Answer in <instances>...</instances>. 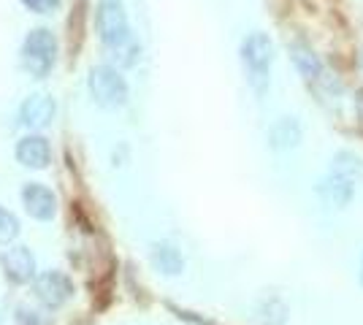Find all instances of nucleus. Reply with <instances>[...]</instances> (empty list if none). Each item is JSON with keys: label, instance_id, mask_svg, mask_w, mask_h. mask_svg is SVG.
Listing matches in <instances>:
<instances>
[{"label": "nucleus", "instance_id": "obj_9", "mask_svg": "<svg viewBox=\"0 0 363 325\" xmlns=\"http://www.w3.org/2000/svg\"><path fill=\"white\" fill-rule=\"evenodd\" d=\"M14 157L19 166L33 171H44L52 163V144L44 133H25L22 139L16 141Z\"/></svg>", "mask_w": 363, "mask_h": 325}, {"label": "nucleus", "instance_id": "obj_13", "mask_svg": "<svg viewBox=\"0 0 363 325\" xmlns=\"http://www.w3.org/2000/svg\"><path fill=\"white\" fill-rule=\"evenodd\" d=\"M303 139V127L296 117H279L269 127V147L274 152H290L296 149Z\"/></svg>", "mask_w": 363, "mask_h": 325}, {"label": "nucleus", "instance_id": "obj_11", "mask_svg": "<svg viewBox=\"0 0 363 325\" xmlns=\"http://www.w3.org/2000/svg\"><path fill=\"white\" fill-rule=\"evenodd\" d=\"M150 261H152V268L157 274H163V277H179L182 271H184V255L171 241H152Z\"/></svg>", "mask_w": 363, "mask_h": 325}, {"label": "nucleus", "instance_id": "obj_14", "mask_svg": "<svg viewBox=\"0 0 363 325\" xmlns=\"http://www.w3.org/2000/svg\"><path fill=\"white\" fill-rule=\"evenodd\" d=\"M252 317H255V323H260V325H285L290 317V307L279 295L266 293L255 301Z\"/></svg>", "mask_w": 363, "mask_h": 325}, {"label": "nucleus", "instance_id": "obj_7", "mask_svg": "<svg viewBox=\"0 0 363 325\" xmlns=\"http://www.w3.org/2000/svg\"><path fill=\"white\" fill-rule=\"evenodd\" d=\"M57 117V103L55 98L46 93H30L19 108H16V120L22 127H28V133H41Z\"/></svg>", "mask_w": 363, "mask_h": 325}, {"label": "nucleus", "instance_id": "obj_15", "mask_svg": "<svg viewBox=\"0 0 363 325\" xmlns=\"http://www.w3.org/2000/svg\"><path fill=\"white\" fill-rule=\"evenodd\" d=\"M19 233H22L19 217L11 209L0 206V247H11L16 239H19Z\"/></svg>", "mask_w": 363, "mask_h": 325}, {"label": "nucleus", "instance_id": "obj_17", "mask_svg": "<svg viewBox=\"0 0 363 325\" xmlns=\"http://www.w3.org/2000/svg\"><path fill=\"white\" fill-rule=\"evenodd\" d=\"M28 11H33V14H55V11H60L62 0H19Z\"/></svg>", "mask_w": 363, "mask_h": 325}, {"label": "nucleus", "instance_id": "obj_10", "mask_svg": "<svg viewBox=\"0 0 363 325\" xmlns=\"http://www.w3.org/2000/svg\"><path fill=\"white\" fill-rule=\"evenodd\" d=\"M320 198L325 203H331L336 209H345L350 203L355 201V193H358V179L352 176H345L339 171H328L318 185Z\"/></svg>", "mask_w": 363, "mask_h": 325}, {"label": "nucleus", "instance_id": "obj_19", "mask_svg": "<svg viewBox=\"0 0 363 325\" xmlns=\"http://www.w3.org/2000/svg\"><path fill=\"white\" fill-rule=\"evenodd\" d=\"M358 114H361V120H363V93H358Z\"/></svg>", "mask_w": 363, "mask_h": 325}, {"label": "nucleus", "instance_id": "obj_8", "mask_svg": "<svg viewBox=\"0 0 363 325\" xmlns=\"http://www.w3.org/2000/svg\"><path fill=\"white\" fill-rule=\"evenodd\" d=\"M19 201H22L25 215L38 222H49L57 217V195L44 182H25L19 190Z\"/></svg>", "mask_w": 363, "mask_h": 325}, {"label": "nucleus", "instance_id": "obj_21", "mask_svg": "<svg viewBox=\"0 0 363 325\" xmlns=\"http://www.w3.org/2000/svg\"><path fill=\"white\" fill-rule=\"evenodd\" d=\"M0 325H3V312H0Z\"/></svg>", "mask_w": 363, "mask_h": 325}, {"label": "nucleus", "instance_id": "obj_12", "mask_svg": "<svg viewBox=\"0 0 363 325\" xmlns=\"http://www.w3.org/2000/svg\"><path fill=\"white\" fill-rule=\"evenodd\" d=\"M290 60H293L296 71L301 74V79L312 90L320 84V79L325 76V68H323V62L318 60V55L306 47V44H301V41H293V44H290Z\"/></svg>", "mask_w": 363, "mask_h": 325}, {"label": "nucleus", "instance_id": "obj_1", "mask_svg": "<svg viewBox=\"0 0 363 325\" xmlns=\"http://www.w3.org/2000/svg\"><path fill=\"white\" fill-rule=\"evenodd\" d=\"M95 33L101 47L117 68H136L144 47L130 28V16L122 0H98L95 3Z\"/></svg>", "mask_w": 363, "mask_h": 325}, {"label": "nucleus", "instance_id": "obj_6", "mask_svg": "<svg viewBox=\"0 0 363 325\" xmlns=\"http://www.w3.org/2000/svg\"><path fill=\"white\" fill-rule=\"evenodd\" d=\"M0 271H3L6 282H11V285H30L38 279V261L30 247L11 244L0 255Z\"/></svg>", "mask_w": 363, "mask_h": 325}, {"label": "nucleus", "instance_id": "obj_20", "mask_svg": "<svg viewBox=\"0 0 363 325\" xmlns=\"http://www.w3.org/2000/svg\"><path fill=\"white\" fill-rule=\"evenodd\" d=\"M361 285H363V261H361Z\"/></svg>", "mask_w": 363, "mask_h": 325}, {"label": "nucleus", "instance_id": "obj_4", "mask_svg": "<svg viewBox=\"0 0 363 325\" xmlns=\"http://www.w3.org/2000/svg\"><path fill=\"white\" fill-rule=\"evenodd\" d=\"M57 55H60V44L57 35L49 28H33L28 35L22 38L19 47V65L22 71L33 79H46L55 65H57Z\"/></svg>", "mask_w": 363, "mask_h": 325}, {"label": "nucleus", "instance_id": "obj_2", "mask_svg": "<svg viewBox=\"0 0 363 325\" xmlns=\"http://www.w3.org/2000/svg\"><path fill=\"white\" fill-rule=\"evenodd\" d=\"M87 90L95 106L104 111H120L130 101V84L114 62H98L87 74Z\"/></svg>", "mask_w": 363, "mask_h": 325}, {"label": "nucleus", "instance_id": "obj_18", "mask_svg": "<svg viewBox=\"0 0 363 325\" xmlns=\"http://www.w3.org/2000/svg\"><path fill=\"white\" fill-rule=\"evenodd\" d=\"M16 325H44V320H41V314L35 309L19 307V309H16Z\"/></svg>", "mask_w": 363, "mask_h": 325}, {"label": "nucleus", "instance_id": "obj_16", "mask_svg": "<svg viewBox=\"0 0 363 325\" xmlns=\"http://www.w3.org/2000/svg\"><path fill=\"white\" fill-rule=\"evenodd\" d=\"M331 171H339V173H345V176H352V179H361L363 176V160L355 152H347V149H342V152H336L331 160Z\"/></svg>", "mask_w": 363, "mask_h": 325}, {"label": "nucleus", "instance_id": "obj_3", "mask_svg": "<svg viewBox=\"0 0 363 325\" xmlns=\"http://www.w3.org/2000/svg\"><path fill=\"white\" fill-rule=\"evenodd\" d=\"M239 57H242L244 74H247V84L250 90L263 98L269 93L272 84V62H274V44L266 33H250L239 47Z\"/></svg>", "mask_w": 363, "mask_h": 325}, {"label": "nucleus", "instance_id": "obj_5", "mask_svg": "<svg viewBox=\"0 0 363 325\" xmlns=\"http://www.w3.org/2000/svg\"><path fill=\"white\" fill-rule=\"evenodd\" d=\"M33 290H35L38 304L46 312H57L74 298V282L68 274H62L57 268H49V271L38 274V279L33 282Z\"/></svg>", "mask_w": 363, "mask_h": 325}]
</instances>
